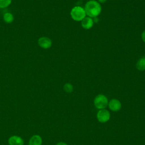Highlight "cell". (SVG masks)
<instances>
[{"mask_svg":"<svg viewBox=\"0 0 145 145\" xmlns=\"http://www.w3.org/2000/svg\"><path fill=\"white\" fill-rule=\"evenodd\" d=\"M84 8L86 15L91 18L97 17L102 10L100 3L95 0H89L87 2Z\"/></svg>","mask_w":145,"mask_h":145,"instance_id":"cell-1","label":"cell"},{"mask_svg":"<svg viewBox=\"0 0 145 145\" xmlns=\"http://www.w3.org/2000/svg\"><path fill=\"white\" fill-rule=\"evenodd\" d=\"M70 16L76 22H81L86 16V14L83 7L76 6L71 9L70 11Z\"/></svg>","mask_w":145,"mask_h":145,"instance_id":"cell-2","label":"cell"},{"mask_svg":"<svg viewBox=\"0 0 145 145\" xmlns=\"http://www.w3.org/2000/svg\"><path fill=\"white\" fill-rule=\"evenodd\" d=\"M95 107L99 109H105L108 105V98L103 94L97 95L93 100Z\"/></svg>","mask_w":145,"mask_h":145,"instance_id":"cell-3","label":"cell"},{"mask_svg":"<svg viewBox=\"0 0 145 145\" xmlns=\"http://www.w3.org/2000/svg\"><path fill=\"white\" fill-rule=\"evenodd\" d=\"M97 119L101 123L108 122L110 118V112L105 109H100L97 113Z\"/></svg>","mask_w":145,"mask_h":145,"instance_id":"cell-4","label":"cell"},{"mask_svg":"<svg viewBox=\"0 0 145 145\" xmlns=\"http://www.w3.org/2000/svg\"><path fill=\"white\" fill-rule=\"evenodd\" d=\"M37 42L39 46L44 49H49L52 45V41L51 39L45 36L40 37L38 39Z\"/></svg>","mask_w":145,"mask_h":145,"instance_id":"cell-5","label":"cell"},{"mask_svg":"<svg viewBox=\"0 0 145 145\" xmlns=\"http://www.w3.org/2000/svg\"><path fill=\"white\" fill-rule=\"evenodd\" d=\"M121 103L120 100L116 99H113L108 103V106L109 109L113 112L119 111L121 108Z\"/></svg>","mask_w":145,"mask_h":145,"instance_id":"cell-6","label":"cell"},{"mask_svg":"<svg viewBox=\"0 0 145 145\" xmlns=\"http://www.w3.org/2000/svg\"><path fill=\"white\" fill-rule=\"evenodd\" d=\"M9 145H24V140L18 135H12L8 139Z\"/></svg>","mask_w":145,"mask_h":145,"instance_id":"cell-7","label":"cell"},{"mask_svg":"<svg viewBox=\"0 0 145 145\" xmlns=\"http://www.w3.org/2000/svg\"><path fill=\"white\" fill-rule=\"evenodd\" d=\"M93 19L89 17L86 16L82 21H81V25L83 28L84 29H89L93 25Z\"/></svg>","mask_w":145,"mask_h":145,"instance_id":"cell-8","label":"cell"},{"mask_svg":"<svg viewBox=\"0 0 145 145\" xmlns=\"http://www.w3.org/2000/svg\"><path fill=\"white\" fill-rule=\"evenodd\" d=\"M42 138L38 134L32 135L28 141V145H42Z\"/></svg>","mask_w":145,"mask_h":145,"instance_id":"cell-9","label":"cell"},{"mask_svg":"<svg viewBox=\"0 0 145 145\" xmlns=\"http://www.w3.org/2000/svg\"><path fill=\"white\" fill-rule=\"evenodd\" d=\"M136 67L137 70L140 71L145 70V57L140 58L136 63Z\"/></svg>","mask_w":145,"mask_h":145,"instance_id":"cell-10","label":"cell"},{"mask_svg":"<svg viewBox=\"0 0 145 145\" xmlns=\"http://www.w3.org/2000/svg\"><path fill=\"white\" fill-rule=\"evenodd\" d=\"M3 19L6 23H11L14 20V16L11 12H7L4 14L3 16Z\"/></svg>","mask_w":145,"mask_h":145,"instance_id":"cell-11","label":"cell"},{"mask_svg":"<svg viewBox=\"0 0 145 145\" xmlns=\"http://www.w3.org/2000/svg\"><path fill=\"white\" fill-rule=\"evenodd\" d=\"M12 0H0V8H5L9 6Z\"/></svg>","mask_w":145,"mask_h":145,"instance_id":"cell-12","label":"cell"},{"mask_svg":"<svg viewBox=\"0 0 145 145\" xmlns=\"http://www.w3.org/2000/svg\"><path fill=\"white\" fill-rule=\"evenodd\" d=\"M63 89L67 93H71L73 91L74 88L71 83H66L63 86Z\"/></svg>","mask_w":145,"mask_h":145,"instance_id":"cell-13","label":"cell"},{"mask_svg":"<svg viewBox=\"0 0 145 145\" xmlns=\"http://www.w3.org/2000/svg\"><path fill=\"white\" fill-rule=\"evenodd\" d=\"M141 38L142 41L145 43V29L142 32L141 34Z\"/></svg>","mask_w":145,"mask_h":145,"instance_id":"cell-14","label":"cell"},{"mask_svg":"<svg viewBox=\"0 0 145 145\" xmlns=\"http://www.w3.org/2000/svg\"><path fill=\"white\" fill-rule=\"evenodd\" d=\"M93 19V23H97L99 22V19L98 18V17H95V18H92Z\"/></svg>","mask_w":145,"mask_h":145,"instance_id":"cell-15","label":"cell"},{"mask_svg":"<svg viewBox=\"0 0 145 145\" xmlns=\"http://www.w3.org/2000/svg\"><path fill=\"white\" fill-rule=\"evenodd\" d=\"M56 145H67L66 143L65 142H58V143H57Z\"/></svg>","mask_w":145,"mask_h":145,"instance_id":"cell-16","label":"cell"},{"mask_svg":"<svg viewBox=\"0 0 145 145\" xmlns=\"http://www.w3.org/2000/svg\"><path fill=\"white\" fill-rule=\"evenodd\" d=\"M98 2L100 3H104L105 2H106V1L107 0H97Z\"/></svg>","mask_w":145,"mask_h":145,"instance_id":"cell-17","label":"cell"}]
</instances>
